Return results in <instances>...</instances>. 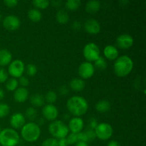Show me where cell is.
Returning a JSON list of instances; mask_svg holds the SVG:
<instances>
[{
  "instance_id": "603a6c76",
  "label": "cell",
  "mask_w": 146,
  "mask_h": 146,
  "mask_svg": "<svg viewBox=\"0 0 146 146\" xmlns=\"http://www.w3.org/2000/svg\"><path fill=\"white\" fill-rule=\"evenodd\" d=\"M56 19L57 22L60 24H66L69 21V15L68 13L64 9L58 10L56 15Z\"/></svg>"
},
{
  "instance_id": "44dd1931",
  "label": "cell",
  "mask_w": 146,
  "mask_h": 146,
  "mask_svg": "<svg viewBox=\"0 0 146 146\" xmlns=\"http://www.w3.org/2000/svg\"><path fill=\"white\" fill-rule=\"evenodd\" d=\"M111 109V103L107 100H101L96 104V110L99 113H106Z\"/></svg>"
},
{
  "instance_id": "83f0119b",
  "label": "cell",
  "mask_w": 146,
  "mask_h": 146,
  "mask_svg": "<svg viewBox=\"0 0 146 146\" xmlns=\"http://www.w3.org/2000/svg\"><path fill=\"white\" fill-rule=\"evenodd\" d=\"M44 100L48 103V104H53L57 100V94L54 91H49L46 94Z\"/></svg>"
},
{
  "instance_id": "d6a6232c",
  "label": "cell",
  "mask_w": 146,
  "mask_h": 146,
  "mask_svg": "<svg viewBox=\"0 0 146 146\" xmlns=\"http://www.w3.org/2000/svg\"><path fill=\"white\" fill-rule=\"evenodd\" d=\"M66 141L68 142V145H74V144H76L78 141V135H77L76 133H70L69 135H67Z\"/></svg>"
},
{
  "instance_id": "52a82bcc",
  "label": "cell",
  "mask_w": 146,
  "mask_h": 146,
  "mask_svg": "<svg viewBox=\"0 0 146 146\" xmlns=\"http://www.w3.org/2000/svg\"><path fill=\"white\" fill-rule=\"evenodd\" d=\"M94 131H95L96 138L102 141L108 140L112 137L113 133V129L112 126L107 123H98Z\"/></svg>"
},
{
  "instance_id": "60d3db41",
  "label": "cell",
  "mask_w": 146,
  "mask_h": 146,
  "mask_svg": "<svg viewBox=\"0 0 146 146\" xmlns=\"http://www.w3.org/2000/svg\"><path fill=\"white\" fill-rule=\"evenodd\" d=\"M78 135V141H81V142H85L88 143V140L87 138V135L85 132H80L77 134Z\"/></svg>"
},
{
  "instance_id": "4dcf8cb0",
  "label": "cell",
  "mask_w": 146,
  "mask_h": 146,
  "mask_svg": "<svg viewBox=\"0 0 146 146\" xmlns=\"http://www.w3.org/2000/svg\"><path fill=\"white\" fill-rule=\"evenodd\" d=\"M26 73L29 76H34L37 73V67L34 64H29L25 68Z\"/></svg>"
},
{
  "instance_id": "7a4b0ae2",
  "label": "cell",
  "mask_w": 146,
  "mask_h": 146,
  "mask_svg": "<svg viewBox=\"0 0 146 146\" xmlns=\"http://www.w3.org/2000/svg\"><path fill=\"white\" fill-rule=\"evenodd\" d=\"M114 72L118 77H125L129 75L133 68V61L127 55L118 56L113 66Z\"/></svg>"
},
{
  "instance_id": "cb8c5ba5",
  "label": "cell",
  "mask_w": 146,
  "mask_h": 146,
  "mask_svg": "<svg viewBox=\"0 0 146 146\" xmlns=\"http://www.w3.org/2000/svg\"><path fill=\"white\" fill-rule=\"evenodd\" d=\"M28 17L33 22H38L42 18L41 11L37 9H31L28 11Z\"/></svg>"
},
{
  "instance_id": "d590c367",
  "label": "cell",
  "mask_w": 146,
  "mask_h": 146,
  "mask_svg": "<svg viewBox=\"0 0 146 146\" xmlns=\"http://www.w3.org/2000/svg\"><path fill=\"white\" fill-rule=\"evenodd\" d=\"M19 85L21 86V87H24V88H27L29 84V81L28 78L26 76H21L19 78L18 80Z\"/></svg>"
},
{
  "instance_id": "d4e9b609",
  "label": "cell",
  "mask_w": 146,
  "mask_h": 146,
  "mask_svg": "<svg viewBox=\"0 0 146 146\" xmlns=\"http://www.w3.org/2000/svg\"><path fill=\"white\" fill-rule=\"evenodd\" d=\"M81 1L79 0H68L66 2L65 7L67 10L69 11H76L80 7Z\"/></svg>"
},
{
  "instance_id": "ac0fdd59",
  "label": "cell",
  "mask_w": 146,
  "mask_h": 146,
  "mask_svg": "<svg viewBox=\"0 0 146 146\" xmlns=\"http://www.w3.org/2000/svg\"><path fill=\"white\" fill-rule=\"evenodd\" d=\"M12 60V55L8 49H0V66H5L9 65Z\"/></svg>"
},
{
  "instance_id": "9a60e30c",
  "label": "cell",
  "mask_w": 146,
  "mask_h": 146,
  "mask_svg": "<svg viewBox=\"0 0 146 146\" xmlns=\"http://www.w3.org/2000/svg\"><path fill=\"white\" fill-rule=\"evenodd\" d=\"M26 124L25 116L21 113H14L10 118V125L13 129H20Z\"/></svg>"
},
{
  "instance_id": "4316f807",
  "label": "cell",
  "mask_w": 146,
  "mask_h": 146,
  "mask_svg": "<svg viewBox=\"0 0 146 146\" xmlns=\"http://www.w3.org/2000/svg\"><path fill=\"white\" fill-rule=\"evenodd\" d=\"M95 64H94V67H96V68H98V70H101V71H104L108 66V64H107L105 58L104 57H102L101 56H100L99 58L96 60V61H94Z\"/></svg>"
},
{
  "instance_id": "d6986e66",
  "label": "cell",
  "mask_w": 146,
  "mask_h": 146,
  "mask_svg": "<svg viewBox=\"0 0 146 146\" xmlns=\"http://www.w3.org/2000/svg\"><path fill=\"white\" fill-rule=\"evenodd\" d=\"M86 86V83L84 80L81 79L79 78H74L72 80H71L69 83V86L73 91H81L84 89Z\"/></svg>"
},
{
  "instance_id": "8fae6325",
  "label": "cell",
  "mask_w": 146,
  "mask_h": 146,
  "mask_svg": "<svg viewBox=\"0 0 146 146\" xmlns=\"http://www.w3.org/2000/svg\"><path fill=\"white\" fill-rule=\"evenodd\" d=\"M116 46L121 49H128L133 45V38L128 34H123L116 38Z\"/></svg>"
},
{
  "instance_id": "f1b7e54d",
  "label": "cell",
  "mask_w": 146,
  "mask_h": 146,
  "mask_svg": "<svg viewBox=\"0 0 146 146\" xmlns=\"http://www.w3.org/2000/svg\"><path fill=\"white\" fill-rule=\"evenodd\" d=\"M32 4L36 8L40 9H45L49 6L50 2L47 0H34L32 1Z\"/></svg>"
},
{
  "instance_id": "ee69618b",
  "label": "cell",
  "mask_w": 146,
  "mask_h": 146,
  "mask_svg": "<svg viewBox=\"0 0 146 146\" xmlns=\"http://www.w3.org/2000/svg\"><path fill=\"white\" fill-rule=\"evenodd\" d=\"M51 4H52L53 7H59V6L61 5V4H62V1H60V0H55V1H51Z\"/></svg>"
},
{
  "instance_id": "7c38bea8",
  "label": "cell",
  "mask_w": 146,
  "mask_h": 146,
  "mask_svg": "<svg viewBox=\"0 0 146 146\" xmlns=\"http://www.w3.org/2000/svg\"><path fill=\"white\" fill-rule=\"evenodd\" d=\"M42 114L45 119L52 122L58 117V111L54 104H47L43 108Z\"/></svg>"
},
{
  "instance_id": "30bf717a",
  "label": "cell",
  "mask_w": 146,
  "mask_h": 146,
  "mask_svg": "<svg viewBox=\"0 0 146 146\" xmlns=\"http://www.w3.org/2000/svg\"><path fill=\"white\" fill-rule=\"evenodd\" d=\"M2 25L9 31H15L19 28L21 21L19 18L15 15H8L3 19Z\"/></svg>"
},
{
  "instance_id": "3957f363",
  "label": "cell",
  "mask_w": 146,
  "mask_h": 146,
  "mask_svg": "<svg viewBox=\"0 0 146 146\" xmlns=\"http://www.w3.org/2000/svg\"><path fill=\"white\" fill-rule=\"evenodd\" d=\"M21 135L24 141L29 143L35 142L39 138L41 135V128L36 123H27L21 128Z\"/></svg>"
},
{
  "instance_id": "7402d4cb",
  "label": "cell",
  "mask_w": 146,
  "mask_h": 146,
  "mask_svg": "<svg viewBox=\"0 0 146 146\" xmlns=\"http://www.w3.org/2000/svg\"><path fill=\"white\" fill-rule=\"evenodd\" d=\"M44 97L39 94H34L30 97V103L34 107H41L44 106Z\"/></svg>"
},
{
  "instance_id": "ffe728a7",
  "label": "cell",
  "mask_w": 146,
  "mask_h": 146,
  "mask_svg": "<svg viewBox=\"0 0 146 146\" xmlns=\"http://www.w3.org/2000/svg\"><path fill=\"white\" fill-rule=\"evenodd\" d=\"M100 9H101V2L96 0L89 1L86 4V11L88 14H96L99 11Z\"/></svg>"
},
{
  "instance_id": "1f68e13d",
  "label": "cell",
  "mask_w": 146,
  "mask_h": 146,
  "mask_svg": "<svg viewBox=\"0 0 146 146\" xmlns=\"http://www.w3.org/2000/svg\"><path fill=\"white\" fill-rule=\"evenodd\" d=\"M25 114L27 118H29V119L31 120V121H33V120H34L36 118L37 111L34 108H33V107H29V108L26 110Z\"/></svg>"
},
{
  "instance_id": "2e32d148",
  "label": "cell",
  "mask_w": 146,
  "mask_h": 146,
  "mask_svg": "<svg viewBox=\"0 0 146 146\" xmlns=\"http://www.w3.org/2000/svg\"><path fill=\"white\" fill-rule=\"evenodd\" d=\"M29 91L27 88L19 87L14 91V98L17 102L24 103L28 99Z\"/></svg>"
},
{
  "instance_id": "f546056e",
  "label": "cell",
  "mask_w": 146,
  "mask_h": 146,
  "mask_svg": "<svg viewBox=\"0 0 146 146\" xmlns=\"http://www.w3.org/2000/svg\"><path fill=\"white\" fill-rule=\"evenodd\" d=\"M10 112V108L7 104L0 103V118L7 116Z\"/></svg>"
},
{
  "instance_id": "5bb4252c",
  "label": "cell",
  "mask_w": 146,
  "mask_h": 146,
  "mask_svg": "<svg viewBox=\"0 0 146 146\" xmlns=\"http://www.w3.org/2000/svg\"><path fill=\"white\" fill-rule=\"evenodd\" d=\"M84 126V122L81 117H74L69 120L68 128L73 133L78 134V133L82 132Z\"/></svg>"
},
{
  "instance_id": "836d02e7",
  "label": "cell",
  "mask_w": 146,
  "mask_h": 146,
  "mask_svg": "<svg viewBox=\"0 0 146 146\" xmlns=\"http://www.w3.org/2000/svg\"><path fill=\"white\" fill-rule=\"evenodd\" d=\"M41 146H58V140L54 138H48L42 143Z\"/></svg>"
},
{
  "instance_id": "9c48e42d",
  "label": "cell",
  "mask_w": 146,
  "mask_h": 146,
  "mask_svg": "<svg viewBox=\"0 0 146 146\" xmlns=\"http://www.w3.org/2000/svg\"><path fill=\"white\" fill-rule=\"evenodd\" d=\"M95 67L91 62L85 61L80 64L78 68V73L81 79H88L94 76Z\"/></svg>"
},
{
  "instance_id": "f907efd6",
  "label": "cell",
  "mask_w": 146,
  "mask_h": 146,
  "mask_svg": "<svg viewBox=\"0 0 146 146\" xmlns=\"http://www.w3.org/2000/svg\"><path fill=\"white\" fill-rule=\"evenodd\" d=\"M0 146H1V145H0Z\"/></svg>"
},
{
  "instance_id": "e0dca14e",
  "label": "cell",
  "mask_w": 146,
  "mask_h": 146,
  "mask_svg": "<svg viewBox=\"0 0 146 146\" xmlns=\"http://www.w3.org/2000/svg\"><path fill=\"white\" fill-rule=\"evenodd\" d=\"M104 54L106 58L108 60H116L119 56V52L118 50L115 46L108 45L104 48Z\"/></svg>"
},
{
  "instance_id": "74e56055",
  "label": "cell",
  "mask_w": 146,
  "mask_h": 146,
  "mask_svg": "<svg viewBox=\"0 0 146 146\" xmlns=\"http://www.w3.org/2000/svg\"><path fill=\"white\" fill-rule=\"evenodd\" d=\"M98 123L97 122L96 118H90V120L88 121V128L91 130H95L96 128L97 127V125H98Z\"/></svg>"
},
{
  "instance_id": "8992f818",
  "label": "cell",
  "mask_w": 146,
  "mask_h": 146,
  "mask_svg": "<svg viewBox=\"0 0 146 146\" xmlns=\"http://www.w3.org/2000/svg\"><path fill=\"white\" fill-rule=\"evenodd\" d=\"M100 49L95 43H88L83 49V54L88 62H94L100 57Z\"/></svg>"
},
{
  "instance_id": "f35d334b",
  "label": "cell",
  "mask_w": 146,
  "mask_h": 146,
  "mask_svg": "<svg viewBox=\"0 0 146 146\" xmlns=\"http://www.w3.org/2000/svg\"><path fill=\"white\" fill-rule=\"evenodd\" d=\"M4 3L7 7L14 8V7H16L17 6L19 1L17 0H5V1H4Z\"/></svg>"
},
{
  "instance_id": "6da1fadb",
  "label": "cell",
  "mask_w": 146,
  "mask_h": 146,
  "mask_svg": "<svg viewBox=\"0 0 146 146\" xmlns=\"http://www.w3.org/2000/svg\"><path fill=\"white\" fill-rule=\"evenodd\" d=\"M66 107L70 113L74 117H81L85 115L88 111V104L84 97L74 96L68 98Z\"/></svg>"
},
{
  "instance_id": "277c9868",
  "label": "cell",
  "mask_w": 146,
  "mask_h": 146,
  "mask_svg": "<svg viewBox=\"0 0 146 146\" xmlns=\"http://www.w3.org/2000/svg\"><path fill=\"white\" fill-rule=\"evenodd\" d=\"M19 133L13 128H5L0 132L1 146H16L19 142Z\"/></svg>"
},
{
  "instance_id": "484cf974",
  "label": "cell",
  "mask_w": 146,
  "mask_h": 146,
  "mask_svg": "<svg viewBox=\"0 0 146 146\" xmlns=\"http://www.w3.org/2000/svg\"><path fill=\"white\" fill-rule=\"evenodd\" d=\"M19 83L17 78H9L6 82V88L9 91H14L18 88Z\"/></svg>"
},
{
  "instance_id": "4fadbf2b",
  "label": "cell",
  "mask_w": 146,
  "mask_h": 146,
  "mask_svg": "<svg viewBox=\"0 0 146 146\" xmlns=\"http://www.w3.org/2000/svg\"><path fill=\"white\" fill-rule=\"evenodd\" d=\"M84 29L88 34L96 35L101 31V25L95 19H88L84 23Z\"/></svg>"
},
{
  "instance_id": "ab89813d",
  "label": "cell",
  "mask_w": 146,
  "mask_h": 146,
  "mask_svg": "<svg viewBox=\"0 0 146 146\" xmlns=\"http://www.w3.org/2000/svg\"><path fill=\"white\" fill-rule=\"evenodd\" d=\"M58 92H59L60 95H61V96L68 95V93H69V89H68V87L66 86V85L61 86H60L59 88H58Z\"/></svg>"
},
{
  "instance_id": "8d00e7d4",
  "label": "cell",
  "mask_w": 146,
  "mask_h": 146,
  "mask_svg": "<svg viewBox=\"0 0 146 146\" xmlns=\"http://www.w3.org/2000/svg\"><path fill=\"white\" fill-rule=\"evenodd\" d=\"M85 133L87 135V138H88V142H89V141H93L94 140H95L96 138V135L94 130H91L88 128V129L85 131Z\"/></svg>"
},
{
  "instance_id": "681fc988",
  "label": "cell",
  "mask_w": 146,
  "mask_h": 146,
  "mask_svg": "<svg viewBox=\"0 0 146 146\" xmlns=\"http://www.w3.org/2000/svg\"><path fill=\"white\" fill-rule=\"evenodd\" d=\"M1 128H0V132H1Z\"/></svg>"
},
{
  "instance_id": "f6af8a7d",
  "label": "cell",
  "mask_w": 146,
  "mask_h": 146,
  "mask_svg": "<svg viewBox=\"0 0 146 146\" xmlns=\"http://www.w3.org/2000/svg\"><path fill=\"white\" fill-rule=\"evenodd\" d=\"M107 146H121L119 143L116 141H111L108 143V145Z\"/></svg>"
},
{
  "instance_id": "bcb514c9",
  "label": "cell",
  "mask_w": 146,
  "mask_h": 146,
  "mask_svg": "<svg viewBox=\"0 0 146 146\" xmlns=\"http://www.w3.org/2000/svg\"><path fill=\"white\" fill-rule=\"evenodd\" d=\"M75 146H89L87 143L81 142V141H78L75 144Z\"/></svg>"
},
{
  "instance_id": "ba28073f",
  "label": "cell",
  "mask_w": 146,
  "mask_h": 146,
  "mask_svg": "<svg viewBox=\"0 0 146 146\" xmlns=\"http://www.w3.org/2000/svg\"><path fill=\"white\" fill-rule=\"evenodd\" d=\"M25 71L24 63L20 59H16L11 61L9 65L8 74L14 78L22 76Z\"/></svg>"
},
{
  "instance_id": "7dc6e473",
  "label": "cell",
  "mask_w": 146,
  "mask_h": 146,
  "mask_svg": "<svg viewBox=\"0 0 146 146\" xmlns=\"http://www.w3.org/2000/svg\"><path fill=\"white\" fill-rule=\"evenodd\" d=\"M4 97V91L2 88H0V100L3 99Z\"/></svg>"
},
{
  "instance_id": "5b68a950",
  "label": "cell",
  "mask_w": 146,
  "mask_h": 146,
  "mask_svg": "<svg viewBox=\"0 0 146 146\" xmlns=\"http://www.w3.org/2000/svg\"><path fill=\"white\" fill-rule=\"evenodd\" d=\"M48 131L50 134L56 139H61L66 138L68 135L69 130L68 125L63 121L55 120L50 123L48 126Z\"/></svg>"
},
{
  "instance_id": "b9f144b4",
  "label": "cell",
  "mask_w": 146,
  "mask_h": 146,
  "mask_svg": "<svg viewBox=\"0 0 146 146\" xmlns=\"http://www.w3.org/2000/svg\"><path fill=\"white\" fill-rule=\"evenodd\" d=\"M81 27H82V24L79 21H74L71 24V29L74 31H79L81 30Z\"/></svg>"
},
{
  "instance_id": "c3c4849f",
  "label": "cell",
  "mask_w": 146,
  "mask_h": 146,
  "mask_svg": "<svg viewBox=\"0 0 146 146\" xmlns=\"http://www.w3.org/2000/svg\"><path fill=\"white\" fill-rule=\"evenodd\" d=\"M2 19V14H1V13H0V20Z\"/></svg>"
},
{
  "instance_id": "7bdbcfd3",
  "label": "cell",
  "mask_w": 146,
  "mask_h": 146,
  "mask_svg": "<svg viewBox=\"0 0 146 146\" xmlns=\"http://www.w3.org/2000/svg\"><path fill=\"white\" fill-rule=\"evenodd\" d=\"M68 142L66 141V138H61L58 141V146H68Z\"/></svg>"
},
{
  "instance_id": "e575fe53",
  "label": "cell",
  "mask_w": 146,
  "mask_h": 146,
  "mask_svg": "<svg viewBox=\"0 0 146 146\" xmlns=\"http://www.w3.org/2000/svg\"><path fill=\"white\" fill-rule=\"evenodd\" d=\"M9 79V74L4 68H0V84L7 82Z\"/></svg>"
}]
</instances>
